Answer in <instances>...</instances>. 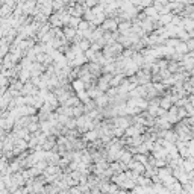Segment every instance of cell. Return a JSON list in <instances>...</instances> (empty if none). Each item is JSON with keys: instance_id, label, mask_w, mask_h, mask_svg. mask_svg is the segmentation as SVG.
I'll use <instances>...</instances> for the list:
<instances>
[{"instance_id": "obj_1", "label": "cell", "mask_w": 194, "mask_h": 194, "mask_svg": "<svg viewBox=\"0 0 194 194\" xmlns=\"http://www.w3.org/2000/svg\"><path fill=\"white\" fill-rule=\"evenodd\" d=\"M143 130H144V129H143L140 124H134V126H129L124 132H126V135H129V137H134V138H135V137H138Z\"/></svg>"}, {"instance_id": "obj_2", "label": "cell", "mask_w": 194, "mask_h": 194, "mask_svg": "<svg viewBox=\"0 0 194 194\" xmlns=\"http://www.w3.org/2000/svg\"><path fill=\"white\" fill-rule=\"evenodd\" d=\"M102 29H103V31H115V29H117V21L114 20V18L105 20V21H103Z\"/></svg>"}, {"instance_id": "obj_3", "label": "cell", "mask_w": 194, "mask_h": 194, "mask_svg": "<svg viewBox=\"0 0 194 194\" xmlns=\"http://www.w3.org/2000/svg\"><path fill=\"white\" fill-rule=\"evenodd\" d=\"M85 86H86V85H85L80 79H76V80L71 83V88H73L76 93H82V91H85Z\"/></svg>"}, {"instance_id": "obj_4", "label": "cell", "mask_w": 194, "mask_h": 194, "mask_svg": "<svg viewBox=\"0 0 194 194\" xmlns=\"http://www.w3.org/2000/svg\"><path fill=\"white\" fill-rule=\"evenodd\" d=\"M29 78H31V70L21 68V70H20V75H18V79H20V82L23 83V82L29 80Z\"/></svg>"}, {"instance_id": "obj_5", "label": "cell", "mask_w": 194, "mask_h": 194, "mask_svg": "<svg viewBox=\"0 0 194 194\" xmlns=\"http://www.w3.org/2000/svg\"><path fill=\"white\" fill-rule=\"evenodd\" d=\"M75 35H76V29H73V27H67V29L64 31V37L67 39H73Z\"/></svg>"}, {"instance_id": "obj_6", "label": "cell", "mask_w": 194, "mask_h": 194, "mask_svg": "<svg viewBox=\"0 0 194 194\" xmlns=\"http://www.w3.org/2000/svg\"><path fill=\"white\" fill-rule=\"evenodd\" d=\"M123 80V76L121 75H117L115 78L111 79V82H109V86H118V83Z\"/></svg>"}, {"instance_id": "obj_7", "label": "cell", "mask_w": 194, "mask_h": 194, "mask_svg": "<svg viewBox=\"0 0 194 194\" xmlns=\"http://www.w3.org/2000/svg\"><path fill=\"white\" fill-rule=\"evenodd\" d=\"M118 29L123 32V34H127V31L130 29V23H127V21H124V23H121L120 26H118Z\"/></svg>"}, {"instance_id": "obj_8", "label": "cell", "mask_w": 194, "mask_h": 194, "mask_svg": "<svg viewBox=\"0 0 194 194\" xmlns=\"http://www.w3.org/2000/svg\"><path fill=\"white\" fill-rule=\"evenodd\" d=\"M171 18H173V17H171V14H165V15H162V17H161V23H170V21H171Z\"/></svg>"}, {"instance_id": "obj_9", "label": "cell", "mask_w": 194, "mask_h": 194, "mask_svg": "<svg viewBox=\"0 0 194 194\" xmlns=\"http://www.w3.org/2000/svg\"><path fill=\"white\" fill-rule=\"evenodd\" d=\"M161 105H162V108H170V105H171V100H170V97H168V99H164V100L161 102Z\"/></svg>"}, {"instance_id": "obj_10", "label": "cell", "mask_w": 194, "mask_h": 194, "mask_svg": "<svg viewBox=\"0 0 194 194\" xmlns=\"http://www.w3.org/2000/svg\"><path fill=\"white\" fill-rule=\"evenodd\" d=\"M2 158H3V156H2V153H0V159H2Z\"/></svg>"}]
</instances>
